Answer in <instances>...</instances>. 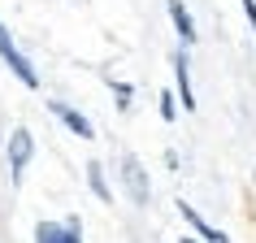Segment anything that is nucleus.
Listing matches in <instances>:
<instances>
[{"label": "nucleus", "mask_w": 256, "mask_h": 243, "mask_svg": "<svg viewBox=\"0 0 256 243\" xmlns=\"http://www.w3.org/2000/svg\"><path fill=\"white\" fill-rule=\"evenodd\" d=\"M122 187H126L135 208H148V174H144V165L135 156H122Z\"/></svg>", "instance_id": "obj_4"}, {"label": "nucleus", "mask_w": 256, "mask_h": 243, "mask_svg": "<svg viewBox=\"0 0 256 243\" xmlns=\"http://www.w3.org/2000/svg\"><path fill=\"white\" fill-rule=\"evenodd\" d=\"M35 243H87V239H82L78 217H66V222H40L35 226Z\"/></svg>", "instance_id": "obj_3"}, {"label": "nucleus", "mask_w": 256, "mask_h": 243, "mask_svg": "<svg viewBox=\"0 0 256 243\" xmlns=\"http://www.w3.org/2000/svg\"><path fill=\"white\" fill-rule=\"evenodd\" d=\"M178 213H182V222H187V226L196 230V239H204V243H230L226 234H222V230H213V226H208V222H204V217L196 213V208H191L187 200H178Z\"/></svg>", "instance_id": "obj_7"}, {"label": "nucleus", "mask_w": 256, "mask_h": 243, "mask_svg": "<svg viewBox=\"0 0 256 243\" xmlns=\"http://www.w3.org/2000/svg\"><path fill=\"white\" fill-rule=\"evenodd\" d=\"M48 108H52V118H61V122H66V130H74L78 139H96V126L82 118L78 108H70L66 100H48Z\"/></svg>", "instance_id": "obj_5"}, {"label": "nucleus", "mask_w": 256, "mask_h": 243, "mask_svg": "<svg viewBox=\"0 0 256 243\" xmlns=\"http://www.w3.org/2000/svg\"><path fill=\"white\" fill-rule=\"evenodd\" d=\"M187 52H191V48H182V52L174 56V74H178V96H182V108H187V113H196V92H191V74H187Z\"/></svg>", "instance_id": "obj_8"}, {"label": "nucleus", "mask_w": 256, "mask_h": 243, "mask_svg": "<svg viewBox=\"0 0 256 243\" xmlns=\"http://www.w3.org/2000/svg\"><path fill=\"white\" fill-rule=\"evenodd\" d=\"M182 243H204V239H182Z\"/></svg>", "instance_id": "obj_13"}, {"label": "nucleus", "mask_w": 256, "mask_h": 243, "mask_svg": "<svg viewBox=\"0 0 256 243\" xmlns=\"http://www.w3.org/2000/svg\"><path fill=\"white\" fill-rule=\"evenodd\" d=\"M174 113H178V108H174V92H161V118L174 122Z\"/></svg>", "instance_id": "obj_11"}, {"label": "nucleus", "mask_w": 256, "mask_h": 243, "mask_svg": "<svg viewBox=\"0 0 256 243\" xmlns=\"http://www.w3.org/2000/svg\"><path fill=\"white\" fill-rule=\"evenodd\" d=\"M30 156H35V139H30V130H26V126H14V130H9V152H4V161H9V182H14V187H22Z\"/></svg>", "instance_id": "obj_1"}, {"label": "nucleus", "mask_w": 256, "mask_h": 243, "mask_svg": "<svg viewBox=\"0 0 256 243\" xmlns=\"http://www.w3.org/2000/svg\"><path fill=\"white\" fill-rule=\"evenodd\" d=\"M113 92H118V108H122V113H130V100H135V87H130V82H113Z\"/></svg>", "instance_id": "obj_10"}, {"label": "nucleus", "mask_w": 256, "mask_h": 243, "mask_svg": "<svg viewBox=\"0 0 256 243\" xmlns=\"http://www.w3.org/2000/svg\"><path fill=\"white\" fill-rule=\"evenodd\" d=\"M87 182H92V191H96V200H113V191H108V182H104V165H100V161H92V165H87Z\"/></svg>", "instance_id": "obj_9"}, {"label": "nucleus", "mask_w": 256, "mask_h": 243, "mask_svg": "<svg viewBox=\"0 0 256 243\" xmlns=\"http://www.w3.org/2000/svg\"><path fill=\"white\" fill-rule=\"evenodd\" d=\"M243 14H248V26H252V35H256V0H243Z\"/></svg>", "instance_id": "obj_12"}, {"label": "nucleus", "mask_w": 256, "mask_h": 243, "mask_svg": "<svg viewBox=\"0 0 256 243\" xmlns=\"http://www.w3.org/2000/svg\"><path fill=\"white\" fill-rule=\"evenodd\" d=\"M0 61H4L9 70H14V74H18L22 82H26L30 92H40V74H35V66H30L26 56H22V48L14 44V35L4 30V22H0Z\"/></svg>", "instance_id": "obj_2"}, {"label": "nucleus", "mask_w": 256, "mask_h": 243, "mask_svg": "<svg viewBox=\"0 0 256 243\" xmlns=\"http://www.w3.org/2000/svg\"><path fill=\"white\" fill-rule=\"evenodd\" d=\"M165 9H170V22H174V30H178V40H182V48H196V22H191V14H187V4L182 0H165Z\"/></svg>", "instance_id": "obj_6"}]
</instances>
